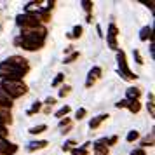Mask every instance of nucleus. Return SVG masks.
Segmentation results:
<instances>
[{
  "label": "nucleus",
  "instance_id": "nucleus-1",
  "mask_svg": "<svg viewBox=\"0 0 155 155\" xmlns=\"http://www.w3.org/2000/svg\"><path fill=\"white\" fill-rule=\"evenodd\" d=\"M45 35H47V30L44 26H38L35 30H25L21 33V37L16 38V44L21 45L23 49H26V51H37L44 45Z\"/></svg>",
  "mask_w": 155,
  "mask_h": 155
},
{
  "label": "nucleus",
  "instance_id": "nucleus-2",
  "mask_svg": "<svg viewBox=\"0 0 155 155\" xmlns=\"http://www.w3.org/2000/svg\"><path fill=\"white\" fill-rule=\"evenodd\" d=\"M28 70L30 68H23V66L11 63L7 59V61L0 63V78L2 80H21Z\"/></svg>",
  "mask_w": 155,
  "mask_h": 155
},
{
  "label": "nucleus",
  "instance_id": "nucleus-3",
  "mask_svg": "<svg viewBox=\"0 0 155 155\" xmlns=\"http://www.w3.org/2000/svg\"><path fill=\"white\" fill-rule=\"evenodd\" d=\"M0 89L7 94L9 99H14V98H19L23 94H26V85L23 84L21 80H2L0 84Z\"/></svg>",
  "mask_w": 155,
  "mask_h": 155
},
{
  "label": "nucleus",
  "instance_id": "nucleus-4",
  "mask_svg": "<svg viewBox=\"0 0 155 155\" xmlns=\"http://www.w3.org/2000/svg\"><path fill=\"white\" fill-rule=\"evenodd\" d=\"M117 59H119V71L120 75L126 78V80H134V78L138 77V75H134L133 71L129 70V66H127V61H126V54H124V51H119L117 52Z\"/></svg>",
  "mask_w": 155,
  "mask_h": 155
},
{
  "label": "nucleus",
  "instance_id": "nucleus-5",
  "mask_svg": "<svg viewBox=\"0 0 155 155\" xmlns=\"http://www.w3.org/2000/svg\"><path fill=\"white\" fill-rule=\"evenodd\" d=\"M18 152V147L14 143H9L7 140H0V155H14Z\"/></svg>",
  "mask_w": 155,
  "mask_h": 155
},
{
  "label": "nucleus",
  "instance_id": "nucleus-6",
  "mask_svg": "<svg viewBox=\"0 0 155 155\" xmlns=\"http://www.w3.org/2000/svg\"><path fill=\"white\" fill-rule=\"evenodd\" d=\"M99 77H101V68H99V66H94V68L89 71V77H87V82H85V85H87V87H91V85L94 84V82H96Z\"/></svg>",
  "mask_w": 155,
  "mask_h": 155
},
{
  "label": "nucleus",
  "instance_id": "nucleus-7",
  "mask_svg": "<svg viewBox=\"0 0 155 155\" xmlns=\"http://www.w3.org/2000/svg\"><path fill=\"white\" fill-rule=\"evenodd\" d=\"M115 37H117V26H115V25H110V28H108V44H110L112 49H117Z\"/></svg>",
  "mask_w": 155,
  "mask_h": 155
},
{
  "label": "nucleus",
  "instance_id": "nucleus-8",
  "mask_svg": "<svg viewBox=\"0 0 155 155\" xmlns=\"http://www.w3.org/2000/svg\"><path fill=\"white\" fill-rule=\"evenodd\" d=\"M0 120L4 122V124H11L12 119H11V110L9 108H4V106H0Z\"/></svg>",
  "mask_w": 155,
  "mask_h": 155
},
{
  "label": "nucleus",
  "instance_id": "nucleus-9",
  "mask_svg": "<svg viewBox=\"0 0 155 155\" xmlns=\"http://www.w3.org/2000/svg\"><path fill=\"white\" fill-rule=\"evenodd\" d=\"M0 106H4V108H9V110H11V106H12V101L7 98V94L2 91V89H0Z\"/></svg>",
  "mask_w": 155,
  "mask_h": 155
},
{
  "label": "nucleus",
  "instance_id": "nucleus-10",
  "mask_svg": "<svg viewBox=\"0 0 155 155\" xmlns=\"http://www.w3.org/2000/svg\"><path fill=\"white\" fill-rule=\"evenodd\" d=\"M47 147V141H31L28 143V150L33 152V150H40V148H45Z\"/></svg>",
  "mask_w": 155,
  "mask_h": 155
},
{
  "label": "nucleus",
  "instance_id": "nucleus-11",
  "mask_svg": "<svg viewBox=\"0 0 155 155\" xmlns=\"http://www.w3.org/2000/svg\"><path fill=\"white\" fill-rule=\"evenodd\" d=\"M106 119H108V115H98V117H94V119L89 122V127H91V129H96V127H98L103 120H106Z\"/></svg>",
  "mask_w": 155,
  "mask_h": 155
},
{
  "label": "nucleus",
  "instance_id": "nucleus-12",
  "mask_svg": "<svg viewBox=\"0 0 155 155\" xmlns=\"http://www.w3.org/2000/svg\"><path fill=\"white\" fill-rule=\"evenodd\" d=\"M141 96V91L140 89H136V87H131V89H127V98L129 99H134V101H138V98ZM127 99V101H129Z\"/></svg>",
  "mask_w": 155,
  "mask_h": 155
},
{
  "label": "nucleus",
  "instance_id": "nucleus-13",
  "mask_svg": "<svg viewBox=\"0 0 155 155\" xmlns=\"http://www.w3.org/2000/svg\"><path fill=\"white\" fill-rule=\"evenodd\" d=\"M148 38H152V26H145V28H141V33H140V40H148Z\"/></svg>",
  "mask_w": 155,
  "mask_h": 155
},
{
  "label": "nucleus",
  "instance_id": "nucleus-14",
  "mask_svg": "<svg viewBox=\"0 0 155 155\" xmlns=\"http://www.w3.org/2000/svg\"><path fill=\"white\" fill-rule=\"evenodd\" d=\"M45 129H47V126H45V124H40V126H33L31 129H30V133L31 134H40V133H44Z\"/></svg>",
  "mask_w": 155,
  "mask_h": 155
},
{
  "label": "nucleus",
  "instance_id": "nucleus-15",
  "mask_svg": "<svg viewBox=\"0 0 155 155\" xmlns=\"http://www.w3.org/2000/svg\"><path fill=\"white\" fill-rule=\"evenodd\" d=\"M127 108H129L133 113H138L141 106H140V103H138V101H129V103H127Z\"/></svg>",
  "mask_w": 155,
  "mask_h": 155
},
{
  "label": "nucleus",
  "instance_id": "nucleus-16",
  "mask_svg": "<svg viewBox=\"0 0 155 155\" xmlns=\"http://www.w3.org/2000/svg\"><path fill=\"white\" fill-rule=\"evenodd\" d=\"M141 145H143V147H152V145H153V133H150V138H145V140L141 141Z\"/></svg>",
  "mask_w": 155,
  "mask_h": 155
},
{
  "label": "nucleus",
  "instance_id": "nucleus-17",
  "mask_svg": "<svg viewBox=\"0 0 155 155\" xmlns=\"http://www.w3.org/2000/svg\"><path fill=\"white\" fill-rule=\"evenodd\" d=\"M80 35H82V26H75V28H73V33H68L70 38H77V37H80Z\"/></svg>",
  "mask_w": 155,
  "mask_h": 155
},
{
  "label": "nucleus",
  "instance_id": "nucleus-18",
  "mask_svg": "<svg viewBox=\"0 0 155 155\" xmlns=\"http://www.w3.org/2000/svg\"><path fill=\"white\" fill-rule=\"evenodd\" d=\"M138 138H140V133H138V131H131V133L127 134V141H129V143L136 141Z\"/></svg>",
  "mask_w": 155,
  "mask_h": 155
},
{
  "label": "nucleus",
  "instance_id": "nucleus-19",
  "mask_svg": "<svg viewBox=\"0 0 155 155\" xmlns=\"http://www.w3.org/2000/svg\"><path fill=\"white\" fill-rule=\"evenodd\" d=\"M68 112H70V106H63L61 110H58V112H56V117H58V119H61V117H63V115H66Z\"/></svg>",
  "mask_w": 155,
  "mask_h": 155
},
{
  "label": "nucleus",
  "instance_id": "nucleus-20",
  "mask_svg": "<svg viewBox=\"0 0 155 155\" xmlns=\"http://www.w3.org/2000/svg\"><path fill=\"white\" fill-rule=\"evenodd\" d=\"M40 106H42V105H40L38 101H37V103H33V106H31V108L28 110V115H33V113H37L38 110H40Z\"/></svg>",
  "mask_w": 155,
  "mask_h": 155
},
{
  "label": "nucleus",
  "instance_id": "nucleus-21",
  "mask_svg": "<svg viewBox=\"0 0 155 155\" xmlns=\"http://www.w3.org/2000/svg\"><path fill=\"white\" fill-rule=\"evenodd\" d=\"M63 78H64L63 73H58V77L54 78V80H52V85H54V87H56V85H59L61 82H63Z\"/></svg>",
  "mask_w": 155,
  "mask_h": 155
},
{
  "label": "nucleus",
  "instance_id": "nucleus-22",
  "mask_svg": "<svg viewBox=\"0 0 155 155\" xmlns=\"http://www.w3.org/2000/svg\"><path fill=\"white\" fill-rule=\"evenodd\" d=\"M70 89H71V87H68V85H64V87H61V91H59V96H61V98H64V96H68V94H70Z\"/></svg>",
  "mask_w": 155,
  "mask_h": 155
},
{
  "label": "nucleus",
  "instance_id": "nucleus-23",
  "mask_svg": "<svg viewBox=\"0 0 155 155\" xmlns=\"http://www.w3.org/2000/svg\"><path fill=\"white\" fill-rule=\"evenodd\" d=\"M78 58V52H73L71 56H68V58H64V63H73L75 59Z\"/></svg>",
  "mask_w": 155,
  "mask_h": 155
},
{
  "label": "nucleus",
  "instance_id": "nucleus-24",
  "mask_svg": "<svg viewBox=\"0 0 155 155\" xmlns=\"http://www.w3.org/2000/svg\"><path fill=\"white\" fill-rule=\"evenodd\" d=\"M133 54H134V59H136V63H138V64H143V58H141L140 51H134Z\"/></svg>",
  "mask_w": 155,
  "mask_h": 155
},
{
  "label": "nucleus",
  "instance_id": "nucleus-25",
  "mask_svg": "<svg viewBox=\"0 0 155 155\" xmlns=\"http://www.w3.org/2000/svg\"><path fill=\"white\" fill-rule=\"evenodd\" d=\"M85 113H87V112H85V108H78V110H77V119H78V120H80V119H84V115H85Z\"/></svg>",
  "mask_w": 155,
  "mask_h": 155
},
{
  "label": "nucleus",
  "instance_id": "nucleus-26",
  "mask_svg": "<svg viewBox=\"0 0 155 155\" xmlns=\"http://www.w3.org/2000/svg\"><path fill=\"white\" fill-rule=\"evenodd\" d=\"M148 110H150V115L153 117V115H155V106H153V99H150V103H148Z\"/></svg>",
  "mask_w": 155,
  "mask_h": 155
},
{
  "label": "nucleus",
  "instance_id": "nucleus-27",
  "mask_svg": "<svg viewBox=\"0 0 155 155\" xmlns=\"http://www.w3.org/2000/svg\"><path fill=\"white\" fill-rule=\"evenodd\" d=\"M131 155H147V153H145V150H143V148H136V150L131 152Z\"/></svg>",
  "mask_w": 155,
  "mask_h": 155
},
{
  "label": "nucleus",
  "instance_id": "nucleus-28",
  "mask_svg": "<svg viewBox=\"0 0 155 155\" xmlns=\"http://www.w3.org/2000/svg\"><path fill=\"white\" fill-rule=\"evenodd\" d=\"M127 103H129L127 99H122V101H119V103H117V108H127Z\"/></svg>",
  "mask_w": 155,
  "mask_h": 155
},
{
  "label": "nucleus",
  "instance_id": "nucleus-29",
  "mask_svg": "<svg viewBox=\"0 0 155 155\" xmlns=\"http://www.w3.org/2000/svg\"><path fill=\"white\" fill-rule=\"evenodd\" d=\"M5 134H7L5 126H0V140H4V138H5Z\"/></svg>",
  "mask_w": 155,
  "mask_h": 155
},
{
  "label": "nucleus",
  "instance_id": "nucleus-30",
  "mask_svg": "<svg viewBox=\"0 0 155 155\" xmlns=\"http://www.w3.org/2000/svg\"><path fill=\"white\" fill-rule=\"evenodd\" d=\"M82 5H84V9L87 11V12H91V9H92V4H91V2H84Z\"/></svg>",
  "mask_w": 155,
  "mask_h": 155
},
{
  "label": "nucleus",
  "instance_id": "nucleus-31",
  "mask_svg": "<svg viewBox=\"0 0 155 155\" xmlns=\"http://www.w3.org/2000/svg\"><path fill=\"white\" fill-rule=\"evenodd\" d=\"M45 103H47L49 106H52L54 103H56V98H47V99H45Z\"/></svg>",
  "mask_w": 155,
  "mask_h": 155
},
{
  "label": "nucleus",
  "instance_id": "nucleus-32",
  "mask_svg": "<svg viewBox=\"0 0 155 155\" xmlns=\"http://www.w3.org/2000/svg\"><path fill=\"white\" fill-rule=\"evenodd\" d=\"M59 126L63 127V126H70V119H64V120H61L59 122Z\"/></svg>",
  "mask_w": 155,
  "mask_h": 155
}]
</instances>
